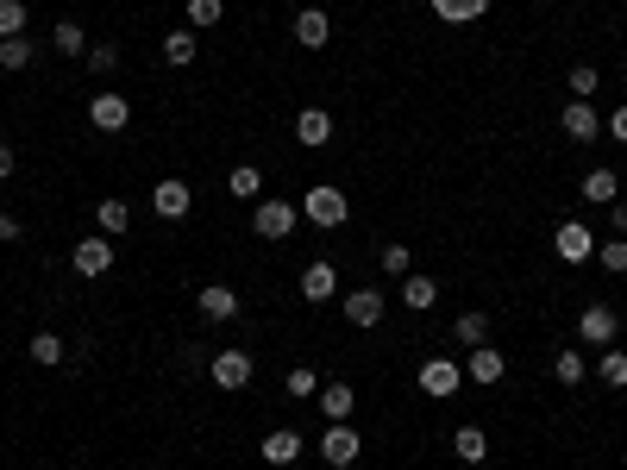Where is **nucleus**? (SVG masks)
I'll return each instance as SVG.
<instances>
[{
    "label": "nucleus",
    "mask_w": 627,
    "mask_h": 470,
    "mask_svg": "<svg viewBox=\"0 0 627 470\" xmlns=\"http://www.w3.org/2000/svg\"><path fill=\"white\" fill-rule=\"evenodd\" d=\"M51 44L63 57H88V32L76 26V19H57V32H51Z\"/></svg>",
    "instance_id": "bb28decb"
},
{
    "label": "nucleus",
    "mask_w": 627,
    "mask_h": 470,
    "mask_svg": "<svg viewBox=\"0 0 627 470\" xmlns=\"http://www.w3.org/2000/svg\"><path fill=\"white\" fill-rule=\"evenodd\" d=\"M151 207H157V220H189V207H195V188L182 182V176H164L151 188Z\"/></svg>",
    "instance_id": "0eeeda50"
},
{
    "label": "nucleus",
    "mask_w": 627,
    "mask_h": 470,
    "mask_svg": "<svg viewBox=\"0 0 627 470\" xmlns=\"http://www.w3.org/2000/svg\"><path fill=\"white\" fill-rule=\"evenodd\" d=\"M565 88H571V101H590V94L602 88V76H596V63H577L571 76H565Z\"/></svg>",
    "instance_id": "473e14b6"
},
{
    "label": "nucleus",
    "mask_w": 627,
    "mask_h": 470,
    "mask_svg": "<svg viewBox=\"0 0 627 470\" xmlns=\"http://www.w3.org/2000/svg\"><path fill=\"white\" fill-rule=\"evenodd\" d=\"M195 51H201V44H195V26H182V32H170V38H164V63H170V69H189V63H195Z\"/></svg>",
    "instance_id": "393cba45"
},
{
    "label": "nucleus",
    "mask_w": 627,
    "mask_h": 470,
    "mask_svg": "<svg viewBox=\"0 0 627 470\" xmlns=\"http://www.w3.org/2000/svg\"><path fill=\"white\" fill-rule=\"evenodd\" d=\"M452 339H464V345H490V314H458V326H452Z\"/></svg>",
    "instance_id": "cd10ccee"
},
{
    "label": "nucleus",
    "mask_w": 627,
    "mask_h": 470,
    "mask_svg": "<svg viewBox=\"0 0 627 470\" xmlns=\"http://www.w3.org/2000/svg\"><path fill=\"white\" fill-rule=\"evenodd\" d=\"M251 370H258V364H251V351H239V345H232V351H214V364H207L214 389H245Z\"/></svg>",
    "instance_id": "6e6552de"
},
{
    "label": "nucleus",
    "mask_w": 627,
    "mask_h": 470,
    "mask_svg": "<svg viewBox=\"0 0 627 470\" xmlns=\"http://www.w3.org/2000/svg\"><path fill=\"white\" fill-rule=\"evenodd\" d=\"M195 308H201V320H239V308H245V301H239V289H226V282H207V289L195 295Z\"/></svg>",
    "instance_id": "ddd939ff"
},
{
    "label": "nucleus",
    "mask_w": 627,
    "mask_h": 470,
    "mask_svg": "<svg viewBox=\"0 0 627 470\" xmlns=\"http://www.w3.org/2000/svg\"><path fill=\"white\" fill-rule=\"evenodd\" d=\"M358 452H364V433L352 427V420H327V433H320V458H327L333 470H345V464H358Z\"/></svg>",
    "instance_id": "f257e3e1"
},
{
    "label": "nucleus",
    "mask_w": 627,
    "mask_h": 470,
    "mask_svg": "<svg viewBox=\"0 0 627 470\" xmlns=\"http://www.w3.org/2000/svg\"><path fill=\"white\" fill-rule=\"evenodd\" d=\"M596 232L584 226V220H559V232H552V251H559L565 257V264H590V257H596Z\"/></svg>",
    "instance_id": "20e7f679"
},
{
    "label": "nucleus",
    "mask_w": 627,
    "mask_h": 470,
    "mask_svg": "<svg viewBox=\"0 0 627 470\" xmlns=\"http://www.w3.org/2000/svg\"><path fill=\"white\" fill-rule=\"evenodd\" d=\"M289 32H295V44H301V51H327V44H333V19L320 13V7H301Z\"/></svg>",
    "instance_id": "f8f14e48"
},
{
    "label": "nucleus",
    "mask_w": 627,
    "mask_h": 470,
    "mask_svg": "<svg viewBox=\"0 0 627 470\" xmlns=\"http://www.w3.org/2000/svg\"><path fill=\"white\" fill-rule=\"evenodd\" d=\"M396 295H402V308H408V314H427L433 301H439V282H433V276H421V270H408Z\"/></svg>",
    "instance_id": "a211bd4d"
},
{
    "label": "nucleus",
    "mask_w": 627,
    "mask_h": 470,
    "mask_svg": "<svg viewBox=\"0 0 627 470\" xmlns=\"http://www.w3.org/2000/svg\"><path fill=\"white\" fill-rule=\"evenodd\" d=\"M452 452H458V464H483V458H490V433H483V427H458Z\"/></svg>",
    "instance_id": "4be33fe9"
},
{
    "label": "nucleus",
    "mask_w": 627,
    "mask_h": 470,
    "mask_svg": "<svg viewBox=\"0 0 627 470\" xmlns=\"http://www.w3.org/2000/svg\"><path fill=\"white\" fill-rule=\"evenodd\" d=\"M226 19V0H189V26H220Z\"/></svg>",
    "instance_id": "4c0bfd02"
},
{
    "label": "nucleus",
    "mask_w": 627,
    "mask_h": 470,
    "mask_svg": "<svg viewBox=\"0 0 627 470\" xmlns=\"http://www.w3.org/2000/svg\"><path fill=\"white\" fill-rule=\"evenodd\" d=\"M0 239H19V220L13 214H0Z\"/></svg>",
    "instance_id": "37998d69"
},
{
    "label": "nucleus",
    "mask_w": 627,
    "mask_h": 470,
    "mask_svg": "<svg viewBox=\"0 0 627 470\" xmlns=\"http://www.w3.org/2000/svg\"><path fill=\"white\" fill-rule=\"evenodd\" d=\"M596 376H602L609 389H627V351L609 345V351H602V364H596Z\"/></svg>",
    "instance_id": "c85d7f7f"
},
{
    "label": "nucleus",
    "mask_w": 627,
    "mask_h": 470,
    "mask_svg": "<svg viewBox=\"0 0 627 470\" xmlns=\"http://www.w3.org/2000/svg\"><path fill=\"white\" fill-rule=\"evenodd\" d=\"M602 132H609V138H615V145H627V107H615V113H609V120H602Z\"/></svg>",
    "instance_id": "ea45409f"
},
{
    "label": "nucleus",
    "mask_w": 627,
    "mask_h": 470,
    "mask_svg": "<svg viewBox=\"0 0 627 470\" xmlns=\"http://www.w3.org/2000/svg\"><path fill=\"white\" fill-rule=\"evenodd\" d=\"M69 264H76V276H107L113 270V239L101 232V239H82L76 251H69Z\"/></svg>",
    "instance_id": "2eb2a0df"
},
{
    "label": "nucleus",
    "mask_w": 627,
    "mask_h": 470,
    "mask_svg": "<svg viewBox=\"0 0 627 470\" xmlns=\"http://www.w3.org/2000/svg\"><path fill=\"white\" fill-rule=\"evenodd\" d=\"M32 364L57 370V364H63V339H57V333H32Z\"/></svg>",
    "instance_id": "72a5a7b5"
},
{
    "label": "nucleus",
    "mask_w": 627,
    "mask_h": 470,
    "mask_svg": "<svg viewBox=\"0 0 627 470\" xmlns=\"http://www.w3.org/2000/svg\"><path fill=\"white\" fill-rule=\"evenodd\" d=\"M283 389L295 395V402H314V395H320V383H314V370H308V364H295V370L283 376Z\"/></svg>",
    "instance_id": "c9c22d12"
},
{
    "label": "nucleus",
    "mask_w": 627,
    "mask_h": 470,
    "mask_svg": "<svg viewBox=\"0 0 627 470\" xmlns=\"http://www.w3.org/2000/svg\"><path fill=\"white\" fill-rule=\"evenodd\" d=\"M596 264L609 270V276H621V270H627V239H602V245H596Z\"/></svg>",
    "instance_id": "e433bc0d"
},
{
    "label": "nucleus",
    "mask_w": 627,
    "mask_h": 470,
    "mask_svg": "<svg viewBox=\"0 0 627 470\" xmlns=\"http://www.w3.org/2000/svg\"><path fill=\"white\" fill-rule=\"evenodd\" d=\"M82 63L95 69V76H113V69H120V44H113V38H107V44H88V57H82Z\"/></svg>",
    "instance_id": "f704fd0d"
},
{
    "label": "nucleus",
    "mask_w": 627,
    "mask_h": 470,
    "mask_svg": "<svg viewBox=\"0 0 627 470\" xmlns=\"http://www.w3.org/2000/svg\"><path fill=\"white\" fill-rule=\"evenodd\" d=\"M26 0H0V38H26Z\"/></svg>",
    "instance_id": "2f4dec72"
},
{
    "label": "nucleus",
    "mask_w": 627,
    "mask_h": 470,
    "mask_svg": "<svg viewBox=\"0 0 627 470\" xmlns=\"http://www.w3.org/2000/svg\"><path fill=\"white\" fill-rule=\"evenodd\" d=\"M333 295H339V270L327 264V257H314V264L301 270V301H314V308H320V301H333Z\"/></svg>",
    "instance_id": "dca6fc26"
},
{
    "label": "nucleus",
    "mask_w": 627,
    "mask_h": 470,
    "mask_svg": "<svg viewBox=\"0 0 627 470\" xmlns=\"http://www.w3.org/2000/svg\"><path fill=\"white\" fill-rule=\"evenodd\" d=\"M502 370H508V358L496 345H471V358H464V383H502Z\"/></svg>",
    "instance_id": "f3484780"
},
{
    "label": "nucleus",
    "mask_w": 627,
    "mask_h": 470,
    "mask_svg": "<svg viewBox=\"0 0 627 470\" xmlns=\"http://www.w3.org/2000/svg\"><path fill=\"white\" fill-rule=\"evenodd\" d=\"M95 220H101V232H107V239H120V232L132 226V207H126L120 195H107V201L95 207Z\"/></svg>",
    "instance_id": "a878e982"
},
{
    "label": "nucleus",
    "mask_w": 627,
    "mask_h": 470,
    "mask_svg": "<svg viewBox=\"0 0 627 470\" xmlns=\"http://www.w3.org/2000/svg\"><path fill=\"white\" fill-rule=\"evenodd\" d=\"M13 163H19V157H13V145H0V182L13 176Z\"/></svg>",
    "instance_id": "79ce46f5"
},
{
    "label": "nucleus",
    "mask_w": 627,
    "mask_h": 470,
    "mask_svg": "<svg viewBox=\"0 0 627 470\" xmlns=\"http://www.w3.org/2000/svg\"><path fill=\"white\" fill-rule=\"evenodd\" d=\"M295 220H301V207L276 201V195H264L258 207H251V226H258V239H289V232H295Z\"/></svg>",
    "instance_id": "7ed1b4c3"
},
{
    "label": "nucleus",
    "mask_w": 627,
    "mask_h": 470,
    "mask_svg": "<svg viewBox=\"0 0 627 470\" xmlns=\"http://www.w3.org/2000/svg\"><path fill=\"white\" fill-rule=\"evenodd\" d=\"M226 195H232V201H251V207H258V201H264V170H251V163H239V170L226 176Z\"/></svg>",
    "instance_id": "412c9836"
},
{
    "label": "nucleus",
    "mask_w": 627,
    "mask_h": 470,
    "mask_svg": "<svg viewBox=\"0 0 627 470\" xmlns=\"http://www.w3.org/2000/svg\"><path fill=\"white\" fill-rule=\"evenodd\" d=\"M383 314H389V295L383 289H345V320H352V326H364V333H370Z\"/></svg>",
    "instance_id": "9d476101"
},
{
    "label": "nucleus",
    "mask_w": 627,
    "mask_h": 470,
    "mask_svg": "<svg viewBox=\"0 0 627 470\" xmlns=\"http://www.w3.org/2000/svg\"><path fill=\"white\" fill-rule=\"evenodd\" d=\"M615 333H621V320H615L609 301H590V308L577 314V339L584 345H615Z\"/></svg>",
    "instance_id": "1a4fd4ad"
},
{
    "label": "nucleus",
    "mask_w": 627,
    "mask_h": 470,
    "mask_svg": "<svg viewBox=\"0 0 627 470\" xmlns=\"http://www.w3.org/2000/svg\"><path fill=\"white\" fill-rule=\"evenodd\" d=\"M88 120H95V132H126L132 126V101L120 88H101L95 101H88Z\"/></svg>",
    "instance_id": "423d86ee"
},
{
    "label": "nucleus",
    "mask_w": 627,
    "mask_h": 470,
    "mask_svg": "<svg viewBox=\"0 0 627 470\" xmlns=\"http://www.w3.org/2000/svg\"><path fill=\"white\" fill-rule=\"evenodd\" d=\"M314 402H320V414H327V420H352V408H358V389H352V383H320V395H314Z\"/></svg>",
    "instance_id": "aec40b11"
},
{
    "label": "nucleus",
    "mask_w": 627,
    "mask_h": 470,
    "mask_svg": "<svg viewBox=\"0 0 627 470\" xmlns=\"http://www.w3.org/2000/svg\"><path fill=\"white\" fill-rule=\"evenodd\" d=\"M433 13L446 19V26H471V19L490 13V0H433Z\"/></svg>",
    "instance_id": "b1692460"
},
{
    "label": "nucleus",
    "mask_w": 627,
    "mask_h": 470,
    "mask_svg": "<svg viewBox=\"0 0 627 470\" xmlns=\"http://www.w3.org/2000/svg\"><path fill=\"white\" fill-rule=\"evenodd\" d=\"M345 214H352V201H345V188H308L301 195V220H314V226H345Z\"/></svg>",
    "instance_id": "f03ea898"
},
{
    "label": "nucleus",
    "mask_w": 627,
    "mask_h": 470,
    "mask_svg": "<svg viewBox=\"0 0 627 470\" xmlns=\"http://www.w3.org/2000/svg\"><path fill=\"white\" fill-rule=\"evenodd\" d=\"M609 214H615V232L627 239V201H609Z\"/></svg>",
    "instance_id": "a19ab883"
},
{
    "label": "nucleus",
    "mask_w": 627,
    "mask_h": 470,
    "mask_svg": "<svg viewBox=\"0 0 627 470\" xmlns=\"http://www.w3.org/2000/svg\"><path fill=\"white\" fill-rule=\"evenodd\" d=\"M552 376H559V383L571 389V383H584L590 376V364H584V351H559V358H552Z\"/></svg>",
    "instance_id": "c756f323"
},
{
    "label": "nucleus",
    "mask_w": 627,
    "mask_h": 470,
    "mask_svg": "<svg viewBox=\"0 0 627 470\" xmlns=\"http://www.w3.org/2000/svg\"><path fill=\"white\" fill-rule=\"evenodd\" d=\"M295 145H308V151L333 145V113L327 107H301L295 113Z\"/></svg>",
    "instance_id": "4468645a"
},
{
    "label": "nucleus",
    "mask_w": 627,
    "mask_h": 470,
    "mask_svg": "<svg viewBox=\"0 0 627 470\" xmlns=\"http://www.w3.org/2000/svg\"><path fill=\"white\" fill-rule=\"evenodd\" d=\"M577 195H584L590 207H609V201H621V182H615V170H590Z\"/></svg>",
    "instance_id": "5701e85b"
},
{
    "label": "nucleus",
    "mask_w": 627,
    "mask_h": 470,
    "mask_svg": "<svg viewBox=\"0 0 627 470\" xmlns=\"http://www.w3.org/2000/svg\"><path fill=\"white\" fill-rule=\"evenodd\" d=\"M32 38H0V69H32Z\"/></svg>",
    "instance_id": "7c9ffc66"
},
{
    "label": "nucleus",
    "mask_w": 627,
    "mask_h": 470,
    "mask_svg": "<svg viewBox=\"0 0 627 470\" xmlns=\"http://www.w3.org/2000/svg\"><path fill=\"white\" fill-rule=\"evenodd\" d=\"M559 126H565V138H571V145H596V132H602V113H596L590 101H565Z\"/></svg>",
    "instance_id": "9b49d317"
},
{
    "label": "nucleus",
    "mask_w": 627,
    "mask_h": 470,
    "mask_svg": "<svg viewBox=\"0 0 627 470\" xmlns=\"http://www.w3.org/2000/svg\"><path fill=\"white\" fill-rule=\"evenodd\" d=\"M414 383H421V395H433V402H446V395H458V389H464V364H452V358H427Z\"/></svg>",
    "instance_id": "39448f33"
},
{
    "label": "nucleus",
    "mask_w": 627,
    "mask_h": 470,
    "mask_svg": "<svg viewBox=\"0 0 627 470\" xmlns=\"http://www.w3.org/2000/svg\"><path fill=\"white\" fill-rule=\"evenodd\" d=\"M377 264H383V276H408L414 257H408V245H383V251H377Z\"/></svg>",
    "instance_id": "58836bf2"
},
{
    "label": "nucleus",
    "mask_w": 627,
    "mask_h": 470,
    "mask_svg": "<svg viewBox=\"0 0 627 470\" xmlns=\"http://www.w3.org/2000/svg\"><path fill=\"white\" fill-rule=\"evenodd\" d=\"M301 445H308V439H301L295 427H276V433L264 439V464H276V470H289V464L301 458Z\"/></svg>",
    "instance_id": "6ab92c4d"
}]
</instances>
